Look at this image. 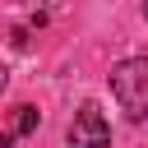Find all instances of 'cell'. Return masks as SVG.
I'll list each match as a JSON object with an SVG mask.
<instances>
[{
    "instance_id": "6da1fadb",
    "label": "cell",
    "mask_w": 148,
    "mask_h": 148,
    "mask_svg": "<svg viewBox=\"0 0 148 148\" xmlns=\"http://www.w3.org/2000/svg\"><path fill=\"white\" fill-rule=\"evenodd\" d=\"M111 97L130 120L148 116V56H130L111 69Z\"/></svg>"
},
{
    "instance_id": "7a4b0ae2",
    "label": "cell",
    "mask_w": 148,
    "mask_h": 148,
    "mask_svg": "<svg viewBox=\"0 0 148 148\" xmlns=\"http://www.w3.org/2000/svg\"><path fill=\"white\" fill-rule=\"evenodd\" d=\"M65 139H69V148H106V143H111V125H106V116H102L92 102H83V106L74 111Z\"/></svg>"
},
{
    "instance_id": "3957f363",
    "label": "cell",
    "mask_w": 148,
    "mask_h": 148,
    "mask_svg": "<svg viewBox=\"0 0 148 148\" xmlns=\"http://www.w3.org/2000/svg\"><path fill=\"white\" fill-rule=\"evenodd\" d=\"M37 120H42V116H37V106H14V125H9V130H0V148H9L14 139L32 134V130H37Z\"/></svg>"
},
{
    "instance_id": "277c9868",
    "label": "cell",
    "mask_w": 148,
    "mask_h": 148,
    "mask_svg": "<svg viewBox=\"0 0 148 148\" xmlns=\"http://www.w3.org/2000/svg\"><path fill=\"white\" fill-rule=\"evenodd\" d=\"M5 83H9V69H5V65H0V92H5Z\"/></svg>"
},
{
    "instance_id": "5b68a950",
    "label": "cell",
    "mask_w": 148,
    "mask_h": 148,
    "mask_svg": "<svg viewBox=\"0 0 148 148\" xmlns=\"http://www.w3.org/2000/svg\"><path fill=\"white\" fill-rule=\"evenodd\" d=\"M143 18H148V0H143Z\"/></svg>"
},
{
    "instance_id": "8992f818",
    "label": "cell",
    "mask_w": 148,
    "mask_h": 148,
    "mask_svg": "<svg viewBox=\"0 0 148 148\" xmlns=\"http://www.w3.org/2000/svg\"><path fill=\"white\" fill-rule=\"evenodd\" d=\"M51 5H60V0H51Z\"/></svg>"
}]
</instances>
